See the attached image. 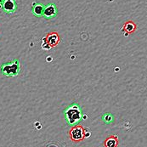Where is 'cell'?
<instances>
[{
    "label": "cell",
    "mask_w": 147,
    "mask_h": 147,
    "mask_svg": "<svg viewBox=\"0 0 147 147\" xmlns=\"http://www.w3.org/2000/svg\"><path fill=\"white\" fill-rule=\"evenodd\" d=\"M63 113L66 123L71 127L78 125L84 117L83 109L78 103H72L68 105L64 110Z\"/></svg>",
    "instance_id": "6da1fadb"
},
{
    "label": "cell",
    "mask_w": 147,
    "mask_h": 147,
    "mask_svg": "<svg viewBox=\"0 0 147 147\" xmlns=\"http://www.w3.org/2000/svg\"><path fill=\"white\" fill-rule=\"evenodd\" d=\"M0 71L3 76L9 78L18 76L21 71V65L19 60L15 59L9 62L3 63L0 66Z\"/></svg>",
    "instance_id": "7a4b0ae2"
},
{
    "label": "cell",
    "mask_w": 147,
    "mask_h": 147,
    "mask_svg": "<svg viewBox=\"0 0 147 147\" xmlns=\"http://www.w3.org/2000/svg\"><path fill=\"white\" fill-rule=\"evenodd\" d=\"M69 136L74 142H79L85 138V129L81 125L72 127L69 131Z\"/></svg>",
    "instance_id": "3957f363"
},
{
    "label": "cell",
    "mask_w": 147,
    "mask_h": 147,
    "mask_svg": "<svg viewBox=\"0 0 147 147\" xmlns=\"http://www.w3.org/2000/svg\"><path fill=\"white\" fill-rule=\"evenodd\" d=\"M58 15V8L55 3H49L45 5L42 17L46 20H52L55 19Z\"/></svg>",
    "instance_id": "277c9868"
},
{
    "label": "cell",
    "mask_w": 147,
    "mask_h": 147,
    "mask_svg": "<svg viewBox=\"0 0 147 147\" xmlns=\"http://www.w3.org/2000/svg\"><path fill=\"white\" fill-rule=\"evenodd\" d=\"M2 9L6 14H13L17 9V3L16 0H4L2 3Z\"/></svg>",
    "instance_id": "5b68a950"
},
{
    "label": "cell",
    "mask_w": 147,
    "mask_h": 147,
    "mask_svg": "<svg viewBox=\"0 0 147 147\" xmlns=\"http://www.w3.org/2000/svg\"><path fill=\"white\" fill-rule=\"evenodd\" d=\"M45 42H47L51 48L57 46L60 42H61V38L59 36V34L56 32H52L47 34L46 38H45Z\"/></svg>",
    "instance_id": "8992f818"
},
{
    "label": "cell",
    "mask_w": 147,
    "mask_h": 147,
    "mask_svg": "<svg viewBox=\"0 0 147 147\" xmlns=\"http://www.w3.org/2000/svg\"><path fill=\"white\" fill-rule=\"evenodd\" d=\"M44 7L45 5L42 3H34L32 7V12L37 17H42Z\"/></svg>",
    "instance_id": "52a82bcc"
},
{
    "label": "cell",
    "mask_w": 147,
    "mask_h": 147,
    "mask_svg": "<svg viewBox=\"0 0 147 147\" xmlns=\"http://www.w3.org/2000/svg\"><path fill=\"white\" fill-rule=\"evenodd\" d=\"M105 147H117L118 146V138L116 135H111L108 137L104 142Z\"/></svg>",
    "instance_id": "ba28073f"
},
{
    "label": "cell",
    "mask_w": 147,
    "mask_h": 147,
    "mask_svg": "<svg viewBox=\"0 0 147 147\" xmlns=\"http://www.w3.org/2000/svg\"><path fill=\"white\" fill-rule=\"evenodd\" d=\"M137 26L136 24L134 22L131 21H127L124 23L123 25V31H125L127 33H133L135 30H136Z\"/></svg>",
    "instance_id": "9c48e42d"
},
{
    "label": "cell",
    "mask_w": 147,
    "mask_h": 147,
    "mask_svg": "<svg viewBox=\"0 0 147 147\" xmlns=\"http://www.w3.org/2000/svg\"><path fill=\"white\" fill-rule=\"evenodd\" d=\"M102 121L105 123V124H111L114 121V116L111 112H105L102 116Z\"/></svg>",
    "instance_id": "30bf717a"
},
{
    "label": "cell",
    "mask_w": 147,
    "mask_h": 147,
    "mask_svg": "<svg viewBox=\"0 0 147 147\" xmlns=\"http://www.w3.org/2000/svg\"><path fill=\"white\" fill-rule=\"evenodd\" d=\"M3 1H4V0H0V4H2V3H3Z\"/></svg>",
    "instance_id": "8fae6325"
}]
</instances>
